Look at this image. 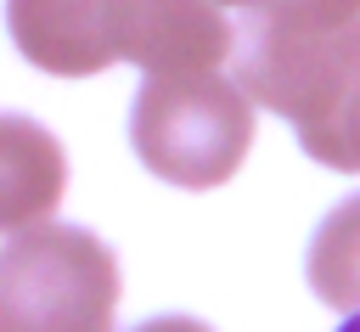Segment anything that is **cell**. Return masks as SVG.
I'll use <instances>...</instances> for the list:
<instances>
[{
    "label": "cell",
    "instance_id": "6da1fadb",
    "mask_svg": "<svg viewBox=\"0 0 360 332\" xmlns=\"http://www.w3.org/2000/svg\"><path fill=\"white\" fill-rule=\"evenodd\" d=\"M129 141L135 158L180 191L225 186L253 146V96L219 73H158L135 90Z\"/></svg>",
    "mask_w": 360,
    "mask_h": 332
},
{
    "label": "cell",
    "instance_id": "7a4b0ae2",
    "mask_svg": "<svg viewBox=\"0 0 360 332\" xmlns=\"http://www.w3.org/2000/svg\"><path fill=\"white\" fill-rule=\"evenodd\" d=\"M118 259L79 225H28L0 248V332H112Z\"/></svg>",
    "mask_w": 360,
    "mask_h": 332
},
{
    "label": "cell",
    "instance_id": "3957f363",
    "mask_svg": "<svg viewBox=\"0 0 360 332\" xmlns=\"http://www.w3.org/2000/svg\"><path fill=\"white\" fill-rule=\"evenodd\" d=\"M112 62L158 73H214L236 62V23L214 0H112L107 11Z\"/></svg>",
    "mask_w": 360,
    "mask_h": 332
},
{
    "label": "cell",
    "instance_id": "277c9868",
    "mask_svg": "<svg viewBox=\"0 0 360 332\" xmlns=\"http://www.w3.org/2000/svg\"><path fill=\"white\" fill-rule=\"evenodd\" d=\"M292 129L298 146L343 174H360V23L338 34L281 96L276 107Z\"/></svg>",
    "mask_w": 360,
    "mask_h": 332
},
{
    "label": "cell",
    "instance_id": "5b68a950",
    "mask_svg": "<svg viewBox=\"0 0 360 332\" xmlns=\"http://www.w3.org/2000/svg\"><path fill=\"white\" fill-rule=\"evenodd\" d=\"M107 11L112 0H11V39L17 51L62 79H84L112 68L107 51Z\"/></svg>",
    "mask_w": 360,
    "mask_h": 332
},
{
    "label": "cell",
    "instance_id": "8992f818",
    "mask_svg": "<svg viewBox=\"0 0 360 332\" xmlns=\"http://www.w3.org/2000/svg\"><path fill=\"white\" fill-rule=\"evenodd\" d=\"M56 197H62L56 141L28 118H6L0 124V219H6V231L45 225Z\"/></svg>",
    "mask_w": 360,
    "mask_h": 332
},
{
    "label": "cell",
    "instance_id": "52a82bcc",
    "mask_svg": "<svg viewBox=\"0 0 360 332\" xmlns=\"http://www.w3.org/2000/svg\"><path fill=\"white\" fill-rule=\"evenodd\" d=\"M309 293L332 309H360V197L338 203L315 236H309V259H304Z\"/></svg>",
    "mask_w": 360,
    "mask_h": 332
},
{
    "label": "cell",
    "instance_id": "ba28073f",
    "mask_svg": "<svg viewBox=\"0 0 360 332\" xmlns=\"http://www.w3.org/2000/svg\"><path fill=\"white\" fill-rule=\"evenodd\" d=\"M135 332H208V326L191 321V315H152V321H141Z\"/></svg>",
    "mask_w": 360,
    "mask_h": 332
},
{
    "label": "cell",
    "instance_id": "9c48e42d",
    "mask_svg": "<svg viewBox=\"0 0 360 332\" xmlns=\"http://www.w3.org/2000/svg\"><path fill=\"white\" fill-rule=\"evenodd\" d=\"M214 6H231L236 17H253V11H270L276 0H214Z\"/></svg>",
    "mask_w": 360,
    "mask_h": 332
},
{
    "label": "cell",
    "instance_id": "30bf717a",
    "mask_svg": "<svg viewBox=\"0 0 360 332\" xmlns=\"http://www.w3.org/2000/svg\"><path fill=\"white\" fill-rule=\"evenodd\" d=\"M338 332H360V309H354V315H349V321H343Z\"/></svg>",
    "mask_w": 360,
    "mask_h": 332
}]
</instances>
